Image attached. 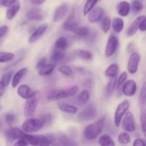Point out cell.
I'll return each mask as SVG.
<instances>
[{"mask_svg": "<svg viewBox=\"0 0 146 146\" xmlns=\"http://www.w3.org/2000/svg\"><path fill=\"white\" fill-rule=\"evenodd\" d=\"M98 143L100 146H115V143L110 135H103L98 139Z\"/></svg>", "mask_w": 146, "mask_h": 146, "instance_id": "4dcf8cb0", "label": "cell"}, {"mask_svg": "<svg viewBox=\"0 0 146 146\" xmlns=\"http://www.w3.org/2000/svg\"><path fill=\"white\" fill-rule=\"evenodd\" d=\"M79 26V19L75 10H73L70 15L67 17L66 19L63 24V28L66 31H73Z\"/></svg>", "mask_w": 146, "mask_h": 146, "instance_id": "ba28073f", "label": "cell"}, {"mask_svg": "<svg viewBox=\"0 0 146 146\" xmlns=\"http://www.w3.org/2000/svg\"><path fill=\"white\" fill-rule=\"evenodd\" d=\"M112 28L114 32L119 34L123 30L124 21L121 17H115L112 21Z\"/></svg>", "mask_w": 146, "mask_h": 146, "instance_id": "f1b7e54d", "label": "cell"}, {"mask_svg": "<svg viewBox=\"0 0 146 146\" xmlns=\"http://www.w3.org/2000/svg\"><path fill=\"white\" fill-rule=\"evenodd\" d=\"M30 1H31V0H30Z\"/></svg>", "mask_w": 146, "mask_h": 146, "instance_id": "91938a15", "label": "cell"}, {"mask_svg": "<svg viewBox=\"0 0 146 146\" xmlns=\"http://www.w3.org/2000/svg\"><path fill=\"white\" fill-rule=\"evenodd\" d=\"M68 47V41L66 37H58L54 43V49L66 51Z\"/></svg>", "mask_w": 146, "mask_h": 146, "instance_id": "484cf974", "label": "cell"}, {"mask_svg": "<svg viewBox=\"0 0 146 146\" xmlns=\"http://www.w3.org/2000/svg\"><path fill=\"white\" fill-rule=\"evenodd\" d=\"M144 8V5L142 2L138 0H135L131 4V11L133 14H138L142 11Z\"/></svg>", "mask_w": 146, "mask_h": 146, "instance_id": "7bdbcfd3", "label": "cell"}, {"mask_svg": "<svg viewBox=\"0 0 146 146\" xmlns=\"http://www.w3.org/2000/svg\"><path fill=\"white\" fill-rule=\"evenodd\" d=\"M13 76H14L13 71H9V72L5 73V74L1 76V81L4 84V86H5L6 87L8 86L9 83L11 82V81L12 80Z\"/></svg>", "mask_w": 146, "mask_h": 146, "instance_id": "ee69618b", "label": "cell"}, {"mask_svg": "<svg viewBox=\"0 0 146 146\" xmlns=\"http://www.w3.org/2000/svg\"><path fill=\"white\" fill-rule=\"evenodd\" d=\"M36 91H33L27 84H21L17 88V94L23 99H29L36 96Z\"/></svg>", "mask_w": 146, "mask_h": 146, "instance_id": "d6986e66", "label": "cell"}, {"mask_svg": "<svg viewBox=\"0 0 146 146\" xmlns=\"http://www.w3.org/2000/svg\"><path fill=\"white\" fill-rule=\"evenodd\" d=\"M119 46V40L114 34H111L108 38L105 48V55L107 58H110L115 54Z\"/></svg>", "mask_w": 146, "mask_h": 146, "instance_id": "52a82bcc", "label": "cell"}, {"mask_svg": "<svg viewBox=\"0 0 146 146\" xmlns=\"http://www.w3.org/2000/svg\"><path fill=\"white\" fill-rule=\"evenodd\" d=\"M98 1V0H87L86 2L84 4V9H83V14H84V15H88V13L94 8V7H95V5Z\"/></svg>", "mask_w": 146, "mask_h": 146, "instance_id": "f35d334b", "label": "cell"}, {"mask_svg": "<svg viewBox=\"0 0 146 146\" xmlns=\"http://www.w3.org/2000/svg\"><path fill=\"white\" fill-rule=\"evenodd\" d=\"M78 90L79 87L77 85H74L67 89L53 91L52 93L48 94L47 99L49 101H60V100L66 99L75 96L78 93Z\"/></svg>", "mask_w": 146, "mask_h": 146, "instance_id": "3957f363", "label": "cell"}, {"mask_svg": "<svg viewBox=\"0 0 146 146\" xmlns=\"http://www.w3.org/2000/svg\"><path fill=\"white\" fill-rule=\"evenodd\" d=\"M66 56V51L54 49L51 55V57H50V61H51L52 64H58V63L64 61Z\"/></svg>", "mask_w": 146, "mask_h": 146, "instance_id": "cb8c5ba5", "label": "cell"}, {"mask_svg": "<svg viewBox=\"0 0 146 146\" xmlns=\"http://www.w3.org/2000/svg\"><path fill=\"white\" fill-rule=\"evenodd\" d=\"M46 61H47V58L46 57H42L39 61H38L36 64V68L37 69H39L41 68V67H43L44 66H45L46 64Z\"/></svg>", "mask_w": 146, "mask_h": 146, "instance_id": "7dc6e473", "label": "cell"}, {"mask_svg": "<svg viewBox=\"0 0 146 146\" xmlns=\"http://www.w3.org/2000/svg\"><path fill=\"white\" fill-rule=\"evenodd\" d=\"M105 125V118L103 117L93 123L89 124L84 131V136L89 141L96 139L102 132Z\"/></svg>", "mask_w": 146, "mask_h": 146, "instance_id": "6da1fadb", "label": "cell"}, {"mask_svg": "<svg viewBox=\"0 0 146 146\" xmlns=\"http://www.w3.org/2000/svg\"><path fill=\"white\" fill-rule=\"evenodd\" d=\"M44 126V123L41 118H28L21 124V129L26 133L32 134L39 131Z\"/></svg>", "mask_w": 146, "mask_h": 146, "instance_id": "7a4b0ae2", "label": "cell"}, {"mask_svg": "<svg viewBox=\"0 0 146 146\" xmlns=\"http://www.w3.org/2000/svg\"><path fill=\"white\" fill-rule=\"evenodd\" d=\"M8 30L9 28L7 26H2V27H0V38H2V37L7 34Z\"/></svg>", "mask_w": 146, "mask_h": 146, "instance_id": "f907efd6", "label": "cell"}, {"mask_svg": "<svg viewBox=\"0 0 146 146\" xmlns=\"http://www.w3.org/2000/svg\"><path fill=\"white\" fill-rule=\"evenodd\" d=\"M118 141L121 145H127L131 141V135H129L128 132H123L118 135Z\"/></svg>", "mask_w": 146, "mask_h": 146, "instance_id": "60d3db41", "label": "cell"}, {"mask_svg": "<svg viewBox=\"0 0 146 146\" xmlns=\"http://www.w3.org/2000/svg\"><path fill=\"white\" fill-rule=\"evenodd\" d=\"M56 64H52V63L46 64L45 66H44L38 69V75L41 76H46L50 75V74L54 72V69L56 68Z\"/></svg>", "mask_w": 146, "mask_h": 146, "instance_id": "83f0119b", "label": "cell"}, {"mask_svg": "<svg viewBox=\"0 0 146 146\" xmlns=\"http://www.w3.org/2000/svg\"><path fill=\"white\" fill-rule=\"evenodd\" d=\"M137 92V84L134 80H127L123 85L121 88V93L125 96L132 97Z\"/></svg>", "mask_w": 146, "mask_h": 146, "instance_id": "5bb4252c", "label": "cell"}, {"mask_svg": "<svg viewBox=\"0 0 146 146\" xmlns=\"http://www.w3.org/2000/svg\"><path fill=\"white\" fill-rule=\"evenodd\" d=\"M145 17L146 16L145 15L139 16L130 24V26L128 27L126 31V34L128 36H134L136 34L138 30L139 29L141 22L145 18Z\"/></svg>", "mask_w": 146, "mask_h": 146, "instance_id": "ffe728a7", "label": "cell"}, {"mask_svg": "<svg viewBox=\"0 0 146 146\" xmlns=\"http://www.w3.org/2000/svg\"><path fill=\"white\" fill-rule=\"evenodd\" d=\"M1 127H2V123H1V121H0V130H1Z\"/></svg>", "mask_w": 146, "mask_h": 146, "instance_id": "9f6ffc18", "label": "cell"}, {"mask_svg": "<svg viewBox=\"0 0 146 146\" xmlns=\"http://www.w3.org/2000/svg\"><path fill=\"white\" fill-rule=\"evenodd\" d=\"M139 29L141 31H146V17L143 20V21L141 22V25H140Z\"/></svg>", "mask_w": 146, "mask_h": 146, "instance_id": "f5cc1de1", "label": "cell"}, {"mask_svg": "<svg viewBox=\"0 0 146 146\" xmlns=\"http://www.w3.org/2000/svg\"><path fill=\"white\" fill-rule=\"evenodd\" d=\"M101 30L104 34H107L110 31V29L112 27V21L108 17H105L101 20Z\"/></svg>", "mask_w": 146, "mask_h": 146, "instance_id": "d590c367", "label": "cell"}, {"mask_svg": "<svg viewBox=\"0 0 146 146\" xmlns=\"http://www.w3.org/2000/svg\"><path fill=\"white\" fill-rule=\"evenodd\" d=\"M29 143L27 142L25 139L24 138H21V139L17 140V142L14 144L13 146H28Z\"/></svg>", "mask_w": 146, "mask_h": 146, "instance_id": "c3c4849f", "label": "cell"}, {"mask_svg": "<svg viewBox=\"0 0 146 146\" xmlns=\"http://www.w3.org/2000/svg\"><path fill=\"white\" fill-rule=\"evenodd\" d=\"M48 28V25L47 24H43L37 27L30 35L29 38V43L34 44V43L38 41L42 37V36L46 32Z\"/></svg>", "mask_w": 146, "mask_h": 146, "instance_id": "9a60e30c", "label": "cell"}, {"mask_svg": "<svg viewBox=\"0 0 146 146\" xmlns=\"http://www.w3.org/2000/svg\"><path fill=\"white\" fill-rule=\"evenodd\" d=\"M58 108L63 113L68 114H76L78 112V108L74 105L64 102H58L57 104Z\"/></svg>", "mask_w": 146, "mask_h": 146, "instance_id": "603a6c76", "label": "cell"}, {"mask_svg": "<svg viewBox=\"0 0 146 146\" xmlns=\"http://www.w3.org/2000/svg\"><path fill=\"white\" fill-rule=\"evenodd\" d=\"M131 10V4L127 1H122L117 5V12L121 17H128Z\"/></svg>", "mask_w": 146, "mask_h": 146, "instance_id": "44dd1931", "label": "cell"}, {"mask_svg": "<svg viewBox=\"0 0 146 146\" xmlns=\"http://www.w3.org/2000/svg\"><path fill=\"white\" fill-rule=\"evenodd\" d=\"M38 104H39V101L36 97V95L27 99L24 105V115L27 118L32 117L36 111Z\"/></svg>", "mask_w": 146, "mask_h": 146, "instance_id": "9c48e42d", "label": "cell"}, {"mask_svg": "<svg viewBox=\"0 0 146 146\" xmlns=\"http://www.w3.org/2000/svg\"><path fill=\"white\" fill-rule=\"evenodd\" d=\"M138 104L139 106L146 104V81L141 87L139 97H138Z\"/></svg>", "mask_w": 146, "mask_h": 146, "instance_id": "b9f144b4", "label": "cell"}, {"mask_svg": "<svg viewBox=\"0 0 146 146\" xmlns=\"http://www.w3.org/2000/svg\"><path fill=\"white\" fill-rule=\"evenodd\" d=\"M122 128L124 131L128 133H133L136 129L134 115L131 111H128L124 115L122 121Z\"/></svg>", "mask_w": 146, "mask_h": 146, "instance_id": "30bf717a", "label": "cell"}, {"mask_svg": "<svg viewBox=\"0 0 146 146\" xmlns=\"http://www.w3.org/2000/svg\"><path fill=\"white\" fill-rule=\"evenodd\" d=\"M105 11L101 7H97L93 9L88 14V20L91 24H96L101 21L104 17Z\"/></svg>", "mask_w": 146, "mask_h": 146, "instance_id": "4fadbf2b", "label": "cell"}, {"mask_svg": "<svg viewBox=\"0 0 146 146\" xmlns=\"http://www.w3.org/2000/svg\"><path fill=\"white\" fill-rule=\"evenodd\" d=\"M129 108L130 102L128 100L122 101L118 105L114 113V125L116 128L120 126L124 115L128 112Z\"/></svg>", "mask_w": 146, "mask_h": 146, "instance_id": "8992f818", "label": "cell"}, {"mask_svg": "<svg viewBox=\"0 0 146 146\" xmlns=\"http://www.w3.org/2000/svg\"><path fill=\"white\" fill-rule=\"evenodd\" d=\"M26 134L25 132L19 128H8L4 132V135L7 138V143L9 144L12 143L14 141L17 140L24 138V135Z\"/></svg>", "mask_w": 146, "mask_h": 146, "instance_id": "8fae6325", "label": "cell"}, {"mask_svg": "<svg viewBox=\"0 0 146 146\" xmlns=\"http://www.w3.org/2000/svg\"><path fill=\"white\" fill-rule=\"evenodd\" d=\"M41 118L42 119V121H44V125H46V124L47 123H49L51 121V116L50 114H46V115H43Z\"/></svg>", "mask_w": 146, "mask_h": 146, "instance_id": "681fc988", "label": "cell"}, {"mask_svg": "<svg viewBox=\"0 0 146 146\" xmlns=\"http://www.w3.org/2000/svg\"><path fill=\"white\" fill-rule=\"evenodd\" d=\"M5 88L6 86H4V84H3V83L1 81V80H0V97H1V96L3 95V94H4Z\"/></svg>", "mask_w": 146, "mask_h": 146, "instance_id": "11a10c76", "label": "cell"}, {"mask_svg": "<svg viewBox=\"0 0 146 146\" xmlns=\"http://www.w3.org/2000/svg\"><path fill=\"white\" fill-rule=\"evenodd\" d=\"M1 109V106H0V110Z\"/></svg>", "mask_w": 146, "mask_h": 146, "instance_id": "6f0895ef", "label": "cell"}, {"mask_svg": "<svg viewBox=\"0 0 146 146\" xmlns=\"http://www.w3.org/2000/svg\"><path fill=\"white\" fill-rule=\"evenodd\" d=\"M5 119H6V121H7V122L8 123L9 125H11V124L14 123V121H15L16 117H15V115H14V114L9 113L6 114Z\"/></svg>", "mask_w": 146, "mask_h": 146, "instance_id": "f6af8a7d", "label": "cell"}, {"mask_svg": "<svg viewBox=\"0 0 146 146\" xmlns=\"http://www.w3.org/2000/svg\"><path fill=\"white\" fill-rule=\"evenodd\" d=\"M127 78H128V74L125 71L121 73L119 75L118 78H117V81H116V90L117 92L119 93L121 92V88H122L123 85L125 84V81H127Z\"/></svg>", "mask_w": 146, "mask_h": 146, "instance_id": "d6a6232c", "label": "cell"}, {"mask_svg": "<svg viewBox=\"0 0 146 146\" xmlns=\"http://www.w3.org/2000/svg\"><path fill=\"white\" fill-rule=\"evenodd\" d=\"M27 71H28V68H22L19 70V71H17L14 74V75L13 76L12 80H11V86H12V88H17V86L20 83V81H21V79L26 75Z\"/></svg>", "mask_w": 146, "mask_h": 146, "instance_id": "d4e9b609", "label": "cell"}, {"mask_svg": "<svg viewBox=\"0 0 146 146\" xmlns=\"http://www.w3.org/2000/svg\"><path fill=\"white\" fill-rule=\"evenodd\" d=\"M24 139L31 146H51V136L26 133Z\"/></svg>", "mask_w": 146, "mask_h": 146, "instance_id": "277c9868", "label": "cell"}, {"mask_svg": "<svg viewBox=\"0 0 146 146\" xmlns=\"http://www.w3.org/2000/svg\"><path fill=\"white\" fill-rule=\"evenodd\" d=\"M69 7L68 4H63L58 6L54 10V14H53V21L54 22H58L61 21L64 17L68 14Z\"/></svg>", "mask_w": 146, "mask_h": 146, "instance_id": "e0dca14e", "label": "cell"}, {"mask_svg": "<svg viewBox=\"0 0 146 146\" xmlns=\"http://www.w3.org/2000/svg\"><path fill=\"white\" fill-rule=\"evenodd\" d=\"M98 114L97 108L93 104H89L86 107L81 110L77 115V118L79 121L86 122L95 119Z\"/></svg>", "mask_w": 146, "mask_h": 146, "instance_id": "5b68a950", "label": "cell"}, {"mask_svg": "<svg viewBox=\"0 0 146 146\" xmlns=\"http://www.w3.org/2000/svg\"><path fill=\"white\" fill-rule=\"evenodd\" d=\"M58 71L61 73V74L64 75L67 77H73L74 76V71L70 66H68L66 64H62L60 66L58 67Z\"/></svg>", "mask_w": 146, "mask_h": 146, "instance_id": "836d02e7", "label": "cell"}, {"mask_svg": "<svg viewBox=\"0 0 146 146\" xmlns=\"http://www.w3.org/2000/svg\"><path fill=\"white\" fill-rule=\"evenodd\" d=\"M90 99V92L88 89H84L78 96V101L81 105H85Z\"/></svg>", "mask_w": 146, "mask_h": 146, "instance_id": "8d00e7d4", "label": "cell"}, {"mask_svg": "<svg viewBox=\"0 0 146 146\" xmlns=\"http://www.w3.org/2000/svg\"><path fill=\"white\" fill-rule=\"evenodd\" d=\"M140 61H141L140 54L135 51L131 53L128 58V65H127V69L129 74H135L138 71Z\"/></svg>", "mask_w": 146, "mask_h": 146, "instance_id": "7c38bea8", "label": "cell"}, {"mask_svg": "<svg viewBox=\"0 0 146 146\" xmlns=\"http://www.w3.org/2000/svg\"><path fill=\"white\" fill-rule=\"evenodd\" d=\"M73 33L76 34L77 36L81 37H86L91 33L90 29L88 27H84V26H78L76 29H75Z\"/></svg>", "mask_w": 146, "mask_h": 146, "instance_id": "e575fe53", "label": "cell"}, {"mask_svg": "<svg viewBox=\"0 0 146 146\" xmlns=\"http://www.w3.org/2000/svg\"><path fill=\"white\" fill-rule=\"evenodd\" d=\"M51 146H73V143L66 135L61 134L51 136Z\"/></svg>", "mask_w": 146, "mask_h": 146, "instance_id": "ac0fdd59", "label": "cell"}, {"mask_svg": "<svg viewBox=\"0 0 146 146\" xmlns=\"http://www.w3.org/2000/svg\"><path fill=\"white\" fill-rule=\"evenodd\" d=\"M17 0H2L1 1V4H2L4 7H8L9 6H10L11 4H12L13 3H14Z\"/></svg>", "mask_w": 146, "mask_h": 146, "instance_id": "816d5d0a", "label": "cell"}, {"mask_svg": "<svg viewBox=\"0 0 146 146\" xmlns=\"http://www.w3.org/2000/svg\"><path fill=\"white\" fill-rule=\"evenodd\" d=\"M46 0H31V2L34 5H41L44 4Z\"/></svg>", "mask_w": 146, "mask_h": 146, "instance_id": "db71d44e", "label": "cell"}, {"mask_svg": "<svg viewBox=\"0 0 146 146\" xmlns=\"http://www.w3.org/2000/svg\"><path fill=\"white\" fill-rule=\"evenodd\" d=\"M26 18L30 21H40L45 19V14L41 9L33 8L26 13Z\"/></svg>", "mask_w": 146, "mask_h": 146, "instance_id": "2e32d148", "label": "cell"}, {"mask_svg": "<svg viewBox=\"0 0 146 146\" xmlns=\"http://www.w3.org/2000/svg\"><path fill=\"white\" fill-rule=\"evenodd\" d=\"M21 8V4L19 0H17L14 3L11 4L7 7V11H6V17L8 19L11 20L16 17L18 12L19 11Z\"/></svg>", "mask_w": 146, "mask_h": 146, "instance_id": "7402d4cb", "label": "cell"}, {"mask_svg": "<svg viewBox=\"0 0 146 146\" xmlns=\"http://www.w3.org/2000/svg\"><path fill=\"white\" fill-rule=\"evenodd\" d=\"M74 54L76 56H78L84 60H87V61L91 60L93 57L92 53L88 51V50L78 49L76 50Z\"/></svg>", "mask_w": 146, "mask_h": 146, "instance_id": "1f68e13d", "label": "cell"}, {"mask_svg": "<svg viewBox=\"0 0 146 146\" xmlns=\"http://www.w3.org/2000/svg\"><path fill=\"white\" fill-rule=\"evenodd\" d=\"M15 57V54L10 52L0 51V63H7L12 61Z\"/></svg>", "mask_w": 146, "mask_h": 146, "instance_id": "ab89813d", "label": "cell"}, {"mask_svg": "<svg viewBox=\"0 0 146 146\" xmlns=\"http://www.w3.org/2000/svg\"><path fill=\"white\" fill-rule=\"evenodd\" d=\"M139 107L141 129H142L144 136L146 138V105L139 106Z\"/></svg>", "mask_w": 146, "mask_h": 146, "instance_id": "4316f807", "label": "cell"}, {"mask_svg": "<svg viewBox=\"0 0 146 146\" xmlns=\"http://www.w3.org/2000/svg\"><path fill=\"white\" fill-rule=\"evenodd\" d=\"M133 146H146V142L142 138H137L133 141Z\"/></svg>", "mask_w": 146, "mask_h": 146, "instance_id": "bcb514c9", "label": "cell"}, {"mask_svg": "<svg viewBox=\"0 0 146 146\" xmlns=\"http://www.w3.org/2000/svg\"><path fill=\"white\" fill-rule=\"evenodd\" d=\"M0 1H1V0H0Z\"/></svg>", "mask_w": 146, "mask_h": 146, "instance_id": "680465c9", "label": "cell"}, {"mask_svg": "<svg viewBox=\"0 0 146 146\" xmlns=\"http://www.w3.org/2000/svg\"><path fill=\"white\" fill-rule=\"evenodd\" d=\"M119 72V66L118 64H112L108 66V68L105 71L106 76L108 78H114L116 77Z\"/></svg>", "mask_w": 146, "mask_h": 146, "instance_id": "f546056e", "label": "cell"}, {"mask_svg": "<svg viewBox=\"0 0 146 146\" xmlns=\"http://www.w3.org/2000/svg\"><path fill=\"white\" fill-rule=\"evenodd\" d=\"M116 77L110 78L109 81L108 82L106 88V91L107 94H108V95H112V94H113L115 90L116 89Z\"/></svg>", "mask_w": 146, "mask_h": 146, "instance_id": "74e56055", "label": "cell"}]
</instances>
